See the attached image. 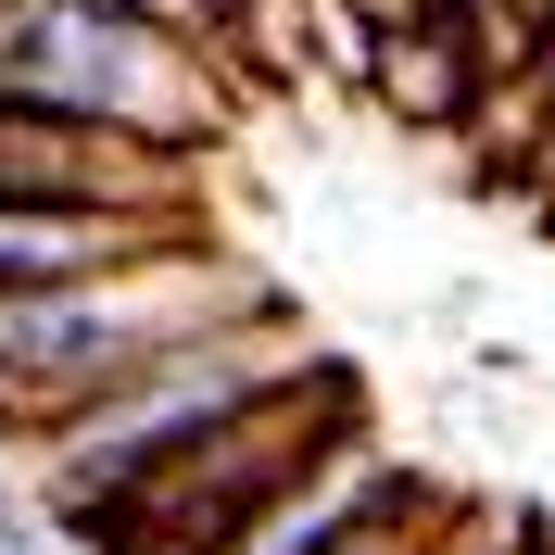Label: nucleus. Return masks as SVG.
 I'll list each match as a JSON object with an SVG mask.
<instances>
[{
	"label": "nucleus",
	"mask_w": 555,
	"mask_h": 555,
	"mask_svg": "<svg viewBox=\"0 0 555 555\" xmlns=\"http://www.w3.org/2000/svg\"><path fill=\"white\" fill-rule=\"evenodd\" d=\"M266 304H291V291L266 266H241L228 241H177V253H139V266L0 304V454L38 442L51 416H76L89 391H114L127 366H152L177 341H215V328H241Z\"/></svg>",
	"instance_id": "obj_1"
},
{
	"label": "nucleus",
	"mask_w": 555,
	"mask_h": 555,
	"mask_svg": "<svg viewBox=\"0 0 555 555\" xmlns=\"http://www.w3.org/2000/svg\"><path fill=\"white\" fill-rule=\"evenodd\" d=\"M518 555H555V530H530V543H518Z\"/></svg>",
	"instance_id": "obj_7"
},
{
	"label": "nucleus",
	"mask_w": 555,
	"mask_h": 555,
	"mask_svg": "<svg viewBox=\"0 0 555 555\" xmlns=\"http://www.w3.org/2000/svg\"><path fill=\"white\" fill-rule=\"evenodd\" d=\"M391 480H404V454H391L379 429H366V442H341L328 467H304V480L278 492V505H266V518H253L228 555H341L353 530H366V518L391 505Z\"/></svg>",
	"instance_id": "obj_6"
},
{
	"label": "nucleus",
	"mask_w": 555,
	"mask_h": 555,
	"mask_svg": "<svg viewBox=\"0 0 555 555\" xmlns=\"http://www.w3.org/2000/svg\"><path fill=\"white\" fill-rule=\"evenodd\" d=\"M366 429H379V416H366V379H353L341 353H315L304 379H278L266 404H241L215 442H190L177 467H152L139 492L76 505V518H51V530H64L76 555H228L304 467H328V454L366 442Z\"/></svg>",
	"instance_id": "obj_3"
},
{
	"label": "nucleus",
	"mask_w": 555,
	"mask_h": 555,
	"mask_svg": "<svg viewBox=\"0 0 555 555\" xmlns=\"http://www.w3.org/2000/svg\"><path fill=\"white\" fill-rule=\"evenodd\" d=\"M492 64H480V13L467 0H391L366 13V102L416 139H467Z\"/></svg>",
	"instance_id": "obj_4"
},
{
	"label": "nucleus",
	"mask_w": 555,
	"mask_h": 555,
	"mask_svg": "<svg viewBox=\"0 0 555 555\" xmlns=\"http://www.w3.org/2000/svg\"><path fill=\"white\" fill-rule=\"evenodd\" d=\"M315 353H328V341H315L304 315L266 304V315H241V328H215V341H177V353H152V366H127L114 391H89L76 416H51L38 442H13L38 530L76 518V505H114V492H139L152 467H177L190 442H215L241 404H266L278 379H304Z\"/></svg>",
	"instance_id": "obj_2"
},
{
	"label": "nucleus",
	"mask_w": 555,
	"mask_h": 555,
	"mask_svg": "<svg viewBox=\"0 0 555 555\" xmlns=\"http://www.w3.org/2000/svg\"><path fill=\"white\" fill-rule=\"evenodd\" d=\"M215 241V215H64V203H0V304L26 291H64V278L139 266V253Z\"/></svg>",
	"instance_id": "obj_5"
}]
</instances>
